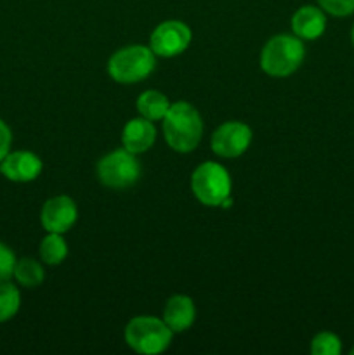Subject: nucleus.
Instances as JSON below:
<instances>
[{
	"label": "nucleus",
	"instance_id": "obj_14",
	"mask_svg": "<svg viewBox=\"0 0 354 355\" xmlns=\"http://www.w3.org/2000/svg\"><path fill=\"white\" fill-rule=\"evenodd\" d=\"M137 110L142 118L149 121L163 120L167 111L170 110V103L162 92L158 90H146L139 96L137 99Z\"/></svg>",
	"mask_w": 354,
	"mask_h": 355
},
{
	"label": "nucleus",
	"instance_id": "obj_10",
	"mask_svg": "<svg viewBox=\"0 0 354 355\" xmlns=\"http://www.w3.org/2000/svg\"><path fill=\"white\" fill-rule=\"evenodd\" d=\"M0 172L12 182H31L42 172V159L35 153L14 151L0 162Z\"/></svg>",
	"mask_w": 354,
	"mask_h": 355
},
{
	"label": "nucleus",
	"instance_id": "obj_21",
	"mask_svg": "<svg viewBox=\"0 0 354 355\" xmlns=\"http://www.w3.org/2000/svg\"><path fill=\"white\" fill-rule=\"evenodd\" d=\"M10 144H12V134H10V128L7 127L6 121L0 120V162L9 155Z\"/></svg>",
	"mask_w": 354,
	"mask_h": 355
},
{
	"label": "nucleus",
	"instance_id": "obj_1",
	"mask_svg": "<svg viewBox=\"0 0 354 355\" xmlns=\"http://www.w3.org/2000/svg\"><path fill=\"white\" fill-rule=\"evenodd\" d=\"M201 134H203V121L196 107L184 101L170 104V110L163 118V135L167 144L174 151H193L200 144Z\"/></svg>",
	"mask_w": 354,
	"mask_h": 355
},
{
	"label": "nucleus",
	"instance_id": "obj_18",
	"mask_svg": "<svg viewBox=\"0 0 354 355\" xmlns=\"http://www.w3.org/2000/svg\"><path fill=\"white\" fill-rule=\"evenodd\" d=\"M342 352V342L335 333L323 331L311 342V354L314 355H339Z\"/></svg>",
	"mask_w": 354,
	"mask_h": 355
},
{
	"label": "nucleus",
	"instance_id": "obj_2",
	"mask_svg": "<svg viewBox=\"0 0 354 355\" xmlns=\"http://www.w3.org/2000/svg\"><path fill=\"white\" fill-rule=\"evenodd\" d=\"M305 49L298 37H288V35H278L271 38L260 54V68L271 76L292 75L301 68L304 61Z\"/></svg>",
	"mask_w": 354,
	"mask_h": 355
},
{
	"label": "nucleus",
	"instance_id": "obj_15",
	"mask_svg": "<svg viewBox=\"0 0 354 355\" xmlns=\"http://www.w3.org/2000/svg\"><path fill=\"white\" fill-rule=\"evenodd\" d=\"M14 277H16V281L21 286L38 288L44 283L45 272L37 260L30 259V257H24V259L17 260L16 262V267H14Z\"/></svg>",
	"mask_w": 354,
	"mask_h": 355
},
{
	"label": "nucleus",
	"instance_id": "obj_11",
	"mask_svg": "<svg viewBox=\"0 0 354 355\" xmlns=\"http://www.w3.org/2000/svg\"><path fill=\"white\" fill-rule=\"evenodd\" d=\"M292 30L301 40H316L326 30V16L321 7L304 6L292 17Z\"/></svg>",
	"mask_w": 354,
	"mask_h": 355
},
{
	"label": "nucleus",
	"instance_id": "obj_22",
	"mask_svg": "<svg viewBox=\"0 0 354 355\" xmlns=\"http://www.w3.org/2000/svg\"><path fill=\"white\" fill-rule=\"evenodd\" d=\"M351 42H353L354 45V24H353V30H351Z\"/></svg>",
	"mask_w": 354,
	"mask_h": 355
},
{
	"label": "nucleus",
	"instance_id": "obj_6",
	"mask_svg": "<svg viewBox=\"0 0 354 355\" xmlns=\"http://www.w3.org/2000/svg\"><path fill=\"white\" fill-rule=\"evenodd\" d=\"M141 175V165L134 153L127 149H117L103 156L97 163V177L101 182L111 189H127L137 182Z\"/></svg>",
	"mask_w": 354,
	"mask_h": 355
},
{
	"label": "nucleus",
	"instance_id": "obj_12",
	"mask_svg": "<svg viewBox=\"0 0 354 355\" xmlns=\"http://www.w3.org/2000/svg\"><path fill=\"white\" fill-rule=\"evenodd\" d=\"M156 130L153 123L146 118H134L128 121L121 132V142L127 151L134 153V155H141V153L148 151L153 144H155Z\"/></svg>",
	"mask_w": 354,
	"mask_h": 355
},
{
	"label": "nucleus",
	"instance_id": "obj_7",
	"mask_svg": "<svg viewBox=\"0 0 354 355\" xmlns=\"http://www.w3.org/2000/svg\"><path fill=\"white\" fill-rule=\"evenodd\" d=\"M191 42V30L183 21H163L155 28L149 38V47L160 58H174L187 49Z\"/></svg>",
	"mask_w": 354,
	"mask_h": 355
},
{
	"label": "nucleus",
	"instance_id": "obj_13",
	"mask_svg": "<svg viewBox=\"0 0 354 355\" xmlns=\"http://www.w3.org/2000/svg\"><path fill=\"white\" fill-rule=\"evenodd\" d=\"M196 318V309L193 300L186 295H174L165 305L163 321L174 333H183L191 328Z\"/></svg>",
	"mask_w": 354,
	"mask_h": 355
},
{
	"label": "nucleus",
	"instance_id": "obj_20",
	"mask_svg": "<svg viewBox=\"0 0 354 355\" xmlns=\"http://www.w3.org/2000/svg\"><path fill=\"white\" fill-rule=\"evenodd\" d=\"M16 255L7 245L0 243V283L10 281L14 277V267H16Z\"/></svg>",
	"mask_w": 354,
	"mask_h": 355
},
{
	"label": "nucleus",
	"instance_id": "obj_3",
	"mask_svg": "<svg viewBox=\"0 0 354 355\" xmlns=\"http://www.w3.org/2000/svg\"><path fill=\"white\" fill-rule=\"evenodd\" d=\"M156 66L155 52L144 45H128L111 55L108 71L118 83H135L151 75Z\"/></svg>",
	"mask_w": 354,
	"mask_h": 355
},
{
	"label": "nucleus",
	"instance_id": "obj_8",
	"mask_svg": "<svg viewBox=\"0 0 354 355\" xmlns=\"http://www.w3.org/2000/svg\"><path fill=\"white\" fill-rule=\"evenodd\" d=\"M252 130L242 121L222 123L212 135V151L222 158H236L248 149Z\"/></svg>",
	"mask_w": 354,
	"mask_h": 355
},
{
	"label": "nucleus",
	"instance_id": "obj_23",
	"mask_svg": "<svg viewBox=\"0 0 354 355\" xmlns=\"http://www.w3.org/2000/svg\"><path fill=\"white\" fill-rule=\"evenodd\" d=\"M351 354H353V355H354V347H353V349H351Z\"/></svg>",
	"mask_w": 354,
	"mask_h": 355
},
{
	"label": "nucleus",
	"instance_id": "obj_16",
	"mask_svg": "<svg viewBox=\"0 0 354 355\" xmlns=\"http://www.w3.org/2000/svg\"><path fill=\"white\" fill-rule=\"evenodd\" d=\"M68 255V246L58 232H49L40 245V259L49 266H59Z\"/></svg>",
	"mask_w": 354,
	"mask_h": 355
},
{
	"label": "nucleus",
	"instance_id": "obj_4",
	"mask_svg": "<svg viewBox=\"0 0 354 355\" xmlns=\"http://www.w3.org/2000/svg\"><path fill=\"white\" fill-rule=\"evenodd\" d=\"M172 329L165 324V321L156 318H134L125 328V340L128 347L137 354H160L167 350L172 342Z\"/></svg>",
	"mask_w": 354,
	"mask_h": 355
},
{
	"label": "nucleus",
	"instance_id": "obj_9",
	"mask_svg": "<svg viewBox=\"0 0 354 355\" xmlns=\"http://www.w3.org/2000/svg\"><path fill=\"white\" fill-rule=\"evenodd\" d=\"M76 217H78V210H76L75 201L69 196H56L45 201L40 220L47 232L65 234L73 227Z\"/></svg>",
	"mask_w": 354,
	"mask_h": 355
},
{
	"label": "nucleus",
	"instance_id": "obj_17",
	"mask_svg": "<svg viewBox=\"0 0 354 355\" xmlns=\"http://www.w3.org/2000/svg\"><path fill=\"white\" fill-rule=\"evenodd\" d=\"M21 305V295L9 281L0 283V322H6L17 314Z\"/></svg>",
	"mask_w": 354,
	"mask_h": 355
},
{
	"label": "nucleus",
	"instance_id": "obj_19",
	"mask_svg": "<svg viewBox=\"0 0 354 355\" xmlns=\"http://www.w3.org/2000/svg\"><path fill=\"white\" fill-rule=\"evenodd\" d=\"M318 3L330 16L346 17L354 14V0H318Z\"/></svg>",
	"mask_w": 354,
	"mask_h": 355
},
{
	"label": "nucleus",
	"instance_id": "obj_5",
	"mask_svg": "<svg viewBox=\"0 0 354 355\" xmlns=\"http://www.w3.org/2000/svg\"><path fill=\"white\" fill-rule=\"evenodd\" d=\"M191 189L200 203L207 207H221L231 196V179L228 170L219 163L207 162L191 175Z\"/></svg>",
	"mask_w": 354,
	"mask_h": 355
}]
</instances>
